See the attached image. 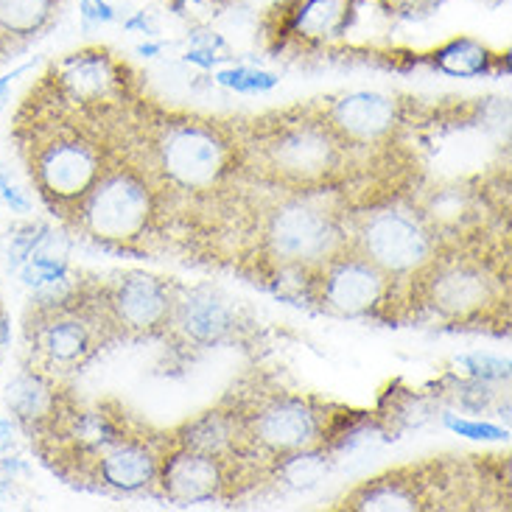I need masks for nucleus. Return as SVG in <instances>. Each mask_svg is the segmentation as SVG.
Segmentation results:
<instances>
[{
    "mask_svg": "<svg viewBox=\"0 0 512 512\" xmlns=\"http://www.w3.org/2000/svg\"><path fill=\"white\" fill-rule=\"evenodd\" d=\"M98 115L59 96L45 76L17 112V154L37 196L59 219L82 202L115 160Z\"/></svg>",
    "mask_w": 512,
    "mask_h": 512,
    "instance_id": "obj_1",
    "label": "nucleus"
},
{
    "mask_svg": "<svg viewBox=\"0 0 512 512\" xmlns=\"http://www.w3.org/2000/svg\"><path fill=\"white\" fill-rule=\"evenodd\" d=\"M252 124L247 146L266 180L303 194L331 185L345 171L347 143L325 124L314 104L277 112L275 118H255Z\"/></svg>",
    "mask_w": 512,
    "mask_h": 512,
    "instance_id": "obj_2",
    "label": "nucleus"
},
{
    "mask_svg": "<svg viewBox=\"0 0 512 512\" xmlns=\"http://www.w3.org/2000/svg\"><path fill=\"white\" fill-rule=\"evenodd\" d=\"M230 395L236 401L244 451L263 471H269L272 462L283 457L325 451L339 434L336 423L345 417L342 409L286 389H233Z\"/></svg>",
    "mask_w": 512,
    "mask_h": 512,
    "instance_id": "obj_3",
    "label": "nucleus"
},
{
    "mask_svg": "<svg viewBox=\"0 0 512 512\" xmlns=\"http://www.w3.org/2000/svg\"><path fill=\"white\" fill-rule=\"evenodd\" d=\"M98 277L84 275L82 286L59 303H28L23 339L28 361L56 378L82 373L104 347L115 345L98 308Z\"/></svg>",
    "mask_w": 512,
    "mask_h": 512,
    "instance_id": "obj_4",
    "label": "nucleus"
},
{
    "mask_svg": "<svg viewBox=\"0 0 512 512\" xmlns=\"http://www.w3.org/2000/svg\"><path fill=\"white\" fill-rule=\"evenodd\" d=\"M157 213L154 177L126 157H115L104 177L62 222L107 250H132L152 230Z\"/></svg>",
    "mask_w": 512,
    "mask_h": 512,
    "instance_id": "obj_5",
    "label": "nucleus"
},
{
    "mask_svg": "<svg viewBox=\"0 0 512 512\" xmlns=\"http://www.w3.org/2000/svg\"><path fill=\"white\" fill-rule=\"evenodd\" d=\"M149 152L154 174L180 191L219 188L238 160L236 138L216 121L196 115L160 118L149 135Z\"/></svg>",
    "mask_w": 512,
    "mask_h": 512,
    "instance_id": "obj_6",
    "label": "nucleus"
},
{
    "mask_svg": "<svg viewBox=\"0 0 512 512\" xmlns=\"http://www.w3.org/2000/svg\"><path fill=\"white\" fill-rule=\"evenodd\" d=\"M409 303L445 325H476L507 311V280L485 258L434 255L412 277Z\"/></svg>",
    "mask_w": 512,
    "mask_h": 512,
    "instance_id": "obj_7",
    "label": "nucleus"
},
{
    "mask_svg": "<svg viewBox=\"0 0 512 512\" xmlns=\"http://www.w3.org/2000/svg\"><path fill=\"white\" fill-rule=\"evenodd\" d=\"M250 331V314L227 291L210 283H174V308L163 333V342L174 361H196L216 347L244 342Z\"/></svg>",
    "mask_w": 512,
    "mask_h": 512,
    "instance_id": "obj_8",
    "label": "nucleus"
},
{
    "mask_svg": "<svg viewBox=\"0 0 512 512\" xmlns=\"http://www.w3.org/2000/svg\"><path fill=\"white\" fill-rule=\"evenodd\" d=\"M166 445L168 434L146 437V431L138 429L126 417L124 426L115 431L110 440H104L96 451L76 459L62 471V476L70 485L115 493V496L152 493Z\"/></svg>",
    "mask_w": 512,
    "mask_h": 512,
    "instance_id": "obj_9",
    "label": "nucleus"
},
{
    "mask_svg": "<svg viewBox=\"0 0 512 512\" xmlns=\"http://www.w3.org/2000/svg\"><path fill=\"white\" fill-rule=\"evenodd\" d=\"M258 473L263 471L255 462L216 457L208 451L174 443L168 437L154 493L177 507L233 501L258 482Z\"/></svg>",
    "mask_w": 512,
    "mask_h": 512,
    "instance_id": "obj_10",
    "label": "nucleus"
},
{
    "mask_svg": "<svg viewBox=\"0 0 512 512\" xmlns=\"http://www.w3.org/2000/svg\"><path fill=\"white\" fill-rule=\"evenodd\" d=\"M98 308L112 342L163 339L174 308V283L149 272H118L98 277Z\"/></svg>",
    "mask_w": 512,
    "mask_h": 512,
    "instance_id": "obj_11",
    "label": "nucleus"
},
{
    "mask_svg": "<svg viewBox=\"0 0 512 512\" xmlns=\"http://www.w3.org/2000/svg\"><path fill=\"white\" fill-rule=\"evenodd\" d=\"M263 252L272 263L322 266L350 244L339 213L305 196H291L272 208L263 224Z\"/></svg>",
    "mask_w": 512,
    "mask_h": 512,
    "instance_id": "obj_12",
    "label": "nucleus"
},
{
    "mask_svg": "<svg viewBox=\"0 0 512 512\" xmlns=\"http://www.w3.org/2000/svg\"><path fill=\"white\" fill-rule=\"evenodd\" d=\"M350 247L398 283L412 280L437 255V236L412 210L384 208L356 224Z\"/></svg>",
    "mask_w": 512,
    "mask_h": 512,
    "instance_id": "obj_13",
    "label": "nucleus"
},
{
    "mask_svg": "<svg viewBox=\"0 0 512 512\" xmlns=\"http://www.w3.org/2000/svg\"><path fill=\"white\" fill-rule=\"evenodd\" d=\"M451 465L423 462L409 468L378 473L367 479L350 496L342 499L339 510L356 512H415V510H457L465 507L459 496L451 493Z\"/></svg>",
    "mask_w": 512,
    "mask_h": 512,
    "instance_id": "obj_14",
    "label": "nucleus"
},
{
    "mask_svg": "<svg viewBox=\"0 0 512 512\" xmlns=\"http://www.w3.org/2000/svg\"><path fill=\"white\" fill-rule=\"evenodd\" d=\"M395 280L353 250L336 252L319 266L317 308L333 317L384 319L392 308Z\"/></svg>",
    "mask_w": 512,
    "mask_h": 512,
    "instance_id": "obj_15",
    "label": "nucleus"
},
{
    "mask_svg": "<svg viewBox=\"0 0 512 512\" xmlns=\"http://www.w3.org/2000/svg\"><path fill=\"white\" fill-rule=\"evenodd\" d=\"M59 96L90 112L110 110L124 104L132 84V70L107 48H82L56 59L42 73Z\"/></svg>",
    "mask_w": 512,
    "mask_h": 512,
    "instance_id": "obj_16",
    "label": "nucleus"
},
{
    "mask_svg": "<svg viewBox=\"0 0 512 512\" xmlns=\"http://www.w3.org/2000/svg\"><path fill=\"white\" fill-rule=\"evenodd\" d=\"M347 146H375L403 124V104L378 90H347L314 104Z\"/></svg>",
    "mask_w": 512,
    "mask_h": 512,
    "instance_id": "obj_17",
    "label": "nucleus"
},
{
    "mask_svg": "<svg viewBox=\"0 0 512 512\" xmlns=\"http://www.w3.org/2000/svg\"><path fill=\"white\" fill-rule=\"evenodd\" d=\"M6 406L20 431L37 443L62 423V417L76 406V398L65 387V378L26 361L6 384Z\"/></svg>",
    "mask_w": 512,
    "mask_h": 512,
    "instance_id": "obj_18",
    "label": "nucleus"
},
{
    "mask_svg": "<svg viewBox=\"0 0 512 512\" xmlns=\"http://www.w3.org/2000/svg\"><path fill=\"white\" fill-rule=\"evenodd\" d=\"M289 12L277 26V40L317 48L345 37L359 0H289Z\"/></svg>",
    "mask_w": 512,
    "mask_h": 512,
    "instance_id": "obj_19",
    "label": "nucleus"
},
{
    "mask_svg": "<svg viewBox=\"0 0 512 512\" xmlns=\"http://www.w3.org/2000/svg\"><path fill=\"white\" fill-rule=\"evenodd\" d=\"M65 0H0V54L26 51L56 26Z\"/></svg>",
    "mask_w": 512,
    "mask_h": 512,
    "instance_id": "obj_20",
    "label": "nucleus"
},
{
    "mask_svg": "<svg viewBox=\"0 0 512 512\" xmlns=\"http://www.w3.org/2000/svg\"><path fill=\"white\" fill-rule=\"evenodd\" d=\"M496 59L490 48H485L482 42L468 40V37H457V40L445 42L443 48H437L431 54V65L448 73V76H459V79H471V76H485L493 73Z\"/></svg>",
    "mask_w": 512,
    "mask_h": 512,
    "instance_id": "obj_21",
    "label": "nucleus"
},
{
    "mask_svg": "<svg viewBox=\"0 0 512 512\" xmlns=\"http://www.w3.org/2000/svg\"><path fill=\"white\" fill-rule=\"evenodd\" d=\"M319 266L308 263H272L266 289L297 308H317Z\"/></svg>",
    "mask_w": 512,
    "mask_h": 512,
    "instance_id": "obj_22",
    "label": "nucleus"
},
{
    "mask_svg": "<svg viewBox=\"0 0 512 512\" xmlns=\"http://www.w3.org/2000/svg\"><path fill=\"white\" fill-rule=\"evenodd\" d=\"M56 233L54 227L42 219H26V222H17L9 230L6 238V258H9V269L17 272L23 263L34 255V252L45 250L48 244H54Z\"/></svg>",
    "mask_w": 512,
    "mask_h": 512,
    "instance_id": "obj_23",
    "label": "nucleus"
},
{
    "mask_svg": "<svg viewBox=\"0 0 512 512\" xmlns=\"http://www.w3.org/2000/svg\"><path fill=\"white\" fill-rule=\"evenodd\" d=\"M213 79L219 87H227L241 96H258V93H269L277 87V73L263 68H252V65H233V68L216 70Z\"/></svg>",
    "mask_w": 512,
    "mask_h": 512,
    "instance_id": "obj_24",
    "label": "nucleus"
},
{
    "mask_svg": "<svg viewBox=\"0 0 512 512\" xmlns=\"http://www.w3.org/2000/svg\"><path fill=\"white\" fill-rule=\"evenodd\" d=\"M457 370L451 373L465 375L473 381H485V384H510V361L490 356V353H468L454 361Z\"/></svg>",
    "mask_w": 512,
    "mask_h": 512,
    "instance_id": "obj_25",
    "label": "nucleus"
},
{
    "mask_svg": "<svg viewBox=\"0 0 512 512\" xmlns=\"http://www.w3.org/2000/svg\"><path fill=\"white\" fill-rule=\"evenodd\" d=\"M233 56L227 51V42L219 34H196L191 48L185 51V62H191L196 68L213 70L222 62H230Z\"/></svg>",
    "mask_w": 512,
    "mask_h": 512,
    "instance_id": "obj_26",
    "label": "nucleus"
},
{
    "mask_svg": "<svg viewBox=\"0 0 512 512\" xmlns=\"http://www.w3.org/2000/svg\"><path fill=\"white\" fill-rule=\"evenodd\" d=\"M0 205H6L17 216H28L31 208H34L31 191H28L23 182L17 180L12 166H3V163H0Z\"/></svg>",
    "mask_w": 512,
    "mask_h": 512,
    "instance_id": "obj_27",
    "label": "nucleus"
},
{
    "mask_svg": "<svg viewBox=\"0 0 512 512\" xmlns=\"http://www.w3.org/2000/svg\"><path fill=\"white\" fill-rule=\"evenodd\" d=\"M443 423L451 431H457L459 437H468V440H507V437H510V431L501 429L496 423H487V420L443 415Z\"/></svg>",
    "mask_w": 512,
    "mask_h": 512,
    "instance_id": "obj_28",
    "label": "nucleus"
},
{
    "mask_svg": "<svg viewBox=\"0 0 512 512\" xmlns=\"http://www.w3.org/2000/svg\"><path fill=\"white\" fill-rule=\"evenodd\" d=\"M381 9L398 20H423L443 6V0H378Z\"/></svg>",
    "mask_w": 512,
    "mask_h": 512,
    "instance_id": "obj_29",
    "label": "nucleus"
},
{
    "mask_svg": "<svg viewBox=\"0 0 512 512\" xmlns=\"http://www.w3.org/2000/svg\"><path fill=\"white\" fill-rule=\"evenodd\" d=\"M124 28L126 31H140L143 37H154L157 34V17L154 12H132L129 17L124 20Z\"/></svg>",
    "mask_w": 512,
    "mask_h": 512,
    "instance_id": "obj_30",
    "label": "nucleus"
},
{
    "mask_svg": "<svg viewBox=\"0 0 512 512\" xmlns=\"http://www.w3.org/2000/svg\"><path fill=\"white\" fill-rule=\"evenodd\" d=\"M34 62H28V65H20V68H14L9 76H0V115L6 110V104H9V90H12L14 79H20L28 68H31Z\"/></svg>",
    "mask_w": 512,
    "mask_h": 512,
    "instance_id": "obj_31",
    "label": "nucleus"
},
{
    "mask_svg": "<svg viewBox=\"0 0 512 512\" xmlns=\"http://www.w3.org/2000/svg\"><path fill=\"white\" fill-rule=\"evenodd\" d=\"M163 51V42H146V45H140L138 54L140 56H157Z\"/></svg>",
    "mask_w": 512,
    "mask_h": 512,
    "instance_id": "obj_32",
    "label": "nucleus"
},
{
    "mask_svg": "<svg viewBox=\"0 0 512 512\" xmlns=\"http://www.w3.org/2000/svg\"><path fill=\"white\" fill-rule=\"evenodd\" d=\"M485 3H490V6H496V3H504V0H485Z\"/></svg>",
    "mask_w": 512,
    "mask_h": 512,
    "instance_id": "obj_33",
    "label": "nucleus"
},
{
    "mask_svg": "<svg viewBox=\"0 0 512 512\" xmlns=\"http://www.w3.org/2000/svg\"><path fill=\"white\" fill-rule=\"evenodd\" d=\"M0 62H3V54H0Z\"/></svg>",
    "mask_w": 512,
    "mask_h": 512,
    "instance_id": "obj_34",
    "label": "nucleus"
},
{
    "mask_svg": "<svg viewBox=\"0 0 512 512\" xmlns=\"http://www.w3.org/2000/svg\"><path fill=\"white\" fill-rule=\"evenodd\" d=\"M0 305H3V303H0Z\"/></svg>",
    "mask_w": 512,
    "mask_h": 512,
    "instance_id": "obj_35",
    "label": "nucleus"
}]
</instances>
